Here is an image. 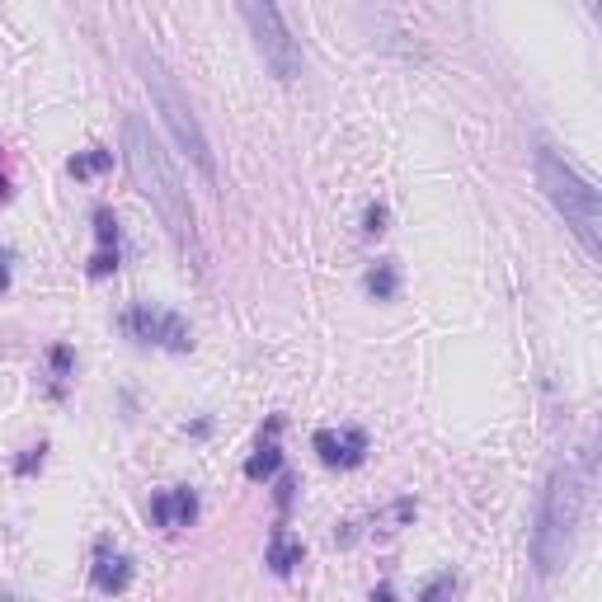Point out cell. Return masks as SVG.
I'll use <instances>...</instances> for the list:
<instances>
[{
    "label": "cell",
    "mask_w": 602,
    "mask_h": 602,
    "mask_svg": "<svg viewBox=\"0 0 602 602\" xmlns=\"http://www.w3.org/2000/svg\"><path fill=\"white\" fill-rule=\"evenodd\" d=\"M123 161H128L137 194L161 212L165 231L174 235V245H180V255L188 264H202V235H198L194 198H188V188L180 180V170H174L170 151L161 147V137H155L137 114L123 118Z\"/></svg>",
    "instance_id": "obj_1"
},
{
    "label": "cell",
    "mask_w": 602,
    "mask_h": 602,
    "mask_svg": "<svg viewBox=\"0 0 602 602\" xmlns=\"http://www.w3.org/2000/svg\"><path fill=\"white\" fill-rule=\"evenodd\" d=\"M583 495H589V481H583L579 466H556V475L546 481L542 509H536V528H532V560L536 575H556L569 560L583 522Z\"/></svg>",
    "instance_id": "obj_2"
},
{
    "label": "cell",
    "mask_w": 602,
    "mask_h": 602,
    "mask_svg": "<svg viewBox=\"0 0 602 602\" xmlns=\"http://www.w3.org/2000/svg\"><path fill=\"white\" fill-rule=\"evenodd\" d=\"M536 184L551 198V208L565 217V227L579 235L583 255L598 259L602 255V202L598 188L565 161L556 147H536Z\"/></svg>",
    "instance_id": "obj_3"
},
{
    "label": "cell",
    "mask_w": 602,
    "mask_h": 602,
    "mask_svg": "<svg viewBox=\"0 0 602 602\" xmlns=\"http://www.w3.org/2000/svg\"><path fill=\"white\" fill-rule=\"evenodd\" d=\"M141 76H147V90H151V100L155 108H161V123L170 128L174 137V147H180L188 155V165H194L202 180H217V161H212V141L208 132H202V123L194 114V104L184 100V90L174 85V76L165 71V61L161 57H151V53H141Z\"/></svg>",
    "instance_id": "obj_4"
},
{
    "label": "cell",
    "mask_w": 602,
    "mask_h": 602,
    "mask_svg": "<svg viewBox=\"0 0 602 602\" xmlns=\"http://www.w3.org/2000/svg\"><path fill=\"white\" fill-rule=\"evenodd\" d=\"M241 20L250 24V38H255L259 47V57H264V67L278 76V81H297L301 76V43L292 38V28L288 20H282V10L278 5H259V0H245L241 5Z\"/></svg>",
    "instance_id": "obj_5"
},
{
    "label": "cell",
    "mask_w": 602,
    "mask_h": 602,
    "mask_svg": "<svg viewBox=\"0 0 602 602\" xmlns=\"http://www.w3.org/2000/svg\"><path fill=\"white\" fill-rule=\"evenodd\" d=\"M123 329H128L137 344H155V348H170V354H188V348H194V329H188L184 315L161 311V306H151V301L123 311Z\"/></svg>",
    "instance_id": "obj_6"
},
{
    "label": "cell",
    "mask_w": 602,
    "mask_h": 602,
    "mask_svg": "<svg viewBox=\"0 0 602 602\" xmlns=\"http://www.w3.org/2000/svg\"><path fill=\"white\" fill-rule=\"evenodd\" d=\"M315 442V452H321V462L325 466H339V471H354L362 466V456H368V433L362 429H321L311 438Z\"/></svg>",
    "instance_id": "obj_7"
},
{
    "label": "cell",
    "mask_w": 602,
    "mask_h": 602,
    "mask_svg": "<svg viewBox=\"0 0 602 602\" xmlns=\"http://www.w3.org/2000/svg\"><path fill=\"white\" fill-rule=\"evenodd\" d=\"M151 518H155V528H165V532L194 528V518H198V495H194V489H184V485L161 489V495L151 499Z\"/></svg>",
    "instance_id": "obj_8"
},
{
    "label": "cell",
    "mask_w": 602,
    "mask_h": 602,
    "mask_svg": "<svg viewBox=\"0 0 602 602\" xmlns=\"http://www.w3.org/2000/svg\"><path fill=\"white\" fill-rule=\"evenodd\" d=\"M94 255H90V278H108L118 268V217L100 208L94 212Z\"/></svg>",
    "instance_id": "obj_9"
},
{
    "label": "cell",
    "mask_w": 602,
    "mask_h": 602,
    "mask_svg": "<svg viewBox=\"0 0 602 602\" xmlns=\"http://www.w3.org/2000/svg\"><path fill=\"white\" fill-rule=\"evenodd\" d=\"M90 583L100 593H123L132 583V560L123 551H108V542H100L94 551V569H90Z\"/></svg>",
    "instance_id": "obj_10"
},
{
    "label": "cell",
    "mask_w": 602,
    "mask_h": 602,
    "mask_svg": "<svg viewBox=\"0 0 602 602\" xmlns=\"http://www.w3.org/2000/svg\"><path fill=\"white\" fill-rule=\"evenodd\" d=\"M278 429H282V419H268V438L255 448V456L245 462V475L250 481H274V475L282 471V448H278Z\"/></svg>",
    "instance_id": "obj_11"
},
{
    "label": "cell",
    "mask_w": 602,
    "mask_h": 602,
    "mask_svg": "<svg viewBox=\"0 0 602 602\" xmlns=\"http://www.w3.org/2000/svg\"><path fill=\"white\" fill-rule=\"evenodd\" d=\"M301 556H306L301 536H292L288 528H274V536H268V569H274V575H292Z\"/></svg>",
    "instance_id": "obj_12"
},
{
    "label": "cell",
    "mask_w": 602,
    "mask_h": 602,
    "mask_svg": "<svg viewBox=\"0 0 602 602\" xmlns=\"http://www.w3.org/2000/svg\"><path fill=\"white\" fill-rule=\"evenodd\" d=\"M415 513H419V503L415 499H395L391 509H382L372 518V528H368V536H395L405 528V522H415Z\"/></svg>",
    "instance_id": "obj_13"
},
{
    "label": "cell",
    "mask_w": 602,
    "mask_h": 602,
    "mask_svg": "<svg viewBox=\"0 0 602 602\" xmlns=\"http://www.w3.org/2000/svg\"><path fill=\"white\" fill-rule=\"evenodd\" d=\"M362 282H368V292H372L377 301H391L395 292H401V274H395V264H391V259L372 264V268H368V278H362Z\"/></svg>",
    "instance_id": "obj_14"
},
{
    "label": "cell",
    "mask_w": 602,
    "mask_h": 602,
    "mask_svg": "<svg viewBox=\"0 0 602 602\" xmlns=\"http://www.w3.org/2000/svg\"><path fill=\"white\" fill-rule=\"evenodd\" d=\"M108 165H114V151L94 147V151H85V155H76L71 174H76V180H90V174H100V170H108Z\"/></svg>",
    "instance_id": "obj_15"
},
{
    "label": "cell",
    "mask_w": 602,
    "mask_h": 602,
    "mask_svg": "<svg viewBox=\"0 0 602 602\" xmlns=\"http://www.w3.org/2000/svg\"><path fill=\"white\" fill-rule=\"evenodd\" d=\"M452 598H456V575H452V569L433 575L429 583H424V593H419V602H452Z\"/></svg>",
    "instance_id": "obj_16"
},
{
    "label": "cell",
    "mask_w": 602,
    "mask_h": 602,
    "mask_svg": "<svg viewBox=\"0 0 602 602\" xmlns=\"http://www.w3.org/2000/svg\"><path fill=\"white\" fill-rule=\"evenodd\" d=\"M362 231H368V235L386 231V208H382V202H372V208H368V227H362Z\"/></svg>",
    "instance_id": "obj_17"
},
{
    "label": "cell",
    "mask_w": 602,
    "mask_h": 602,
    "mask_svg": "<svg viewBox=\"0 0 602 602\" xmlns=\"http://www.w3.org/2000/svg\"><path fill=\"white\" fill-rule=\"evenodd\" d=\"M288 503H292V475H282L278 481V509H288Z\"/></svg>",
    "instance_id": "obj_18"
},
{
    "label": "cell",
    "mask_w": 602,
    "mask_h": 602,
    "mask_svg": "<svg viewBox=\"0 0 602 602\" xmlns=\"http://www.w3.org/2000/svg\"><path fill=\"white\" fill-rule=\"evenodd\" d=\"M5 288H10V255L0 250V292H5Z\"/></svg>",
    "instance_id": "obj_19"
},
{
    "label": "cell",
    "mask_w": 602,
    "mask_h": 602,
    "mask_svg": "<svg viewBox=\"0 0 602 602\" xmlns=\"http://www.w3.org/2000/svg\"><path fill=\"white\" fill-rule=\"evenodd\" d=\"M10 194V180H5V155H0V198Z\"/></svg>",
    "instance_id": "obj_20"
},
{
    "label": "cell",
    "mask_w": 602,
    "mask_h": 602,
    "mask_svg": "<svg viewBox=\"0 0 602 602\" xmlns=\"http://www.w3.org/2000/svg\"><path fill=\"white\" fill-rule=\"evenodd\" d=\"M372 602H391V589H386V583H382V589L372 593Z\"/></svg>",
    "instance_id": "obj_21"
},
{
    "label": "cell",
    "mask_w": 602,
    "mask_h": 602,
    "mask_svg": "<svg viewBox=\"0 0 602 602\" xmlns=\"http://www.w3.org/2000/svg\"><path fill=\"white\" fill-rule=\"evenodd\" d=\"M0 602H14V598H5V593H0Z\"/></svg>",
    "instance_id": "obj_22"
}]
</instances>
